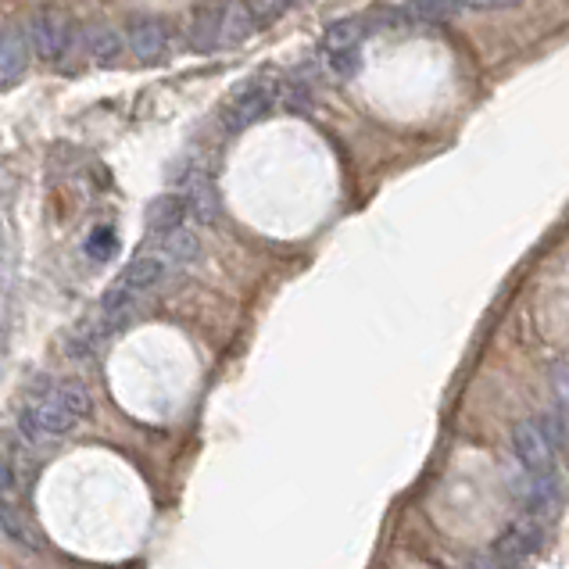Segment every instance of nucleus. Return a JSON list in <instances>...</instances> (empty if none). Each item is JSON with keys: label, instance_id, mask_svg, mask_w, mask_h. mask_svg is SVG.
Instances as JSON below:
<instances>
[{"label": "nucleus", "instance_id": "1", "mask_svg": "<svg viewBox=\"0 0 569 569\" xmlns=\"http://www.w3.org/2000/svg\"><path fill=\"white\" fill-rule=\"evenodd\" d=\"M86 412H90V391L79 380H68L43 398H29V405L18 412V430L26 441H43L68 434Z\"/></svg>", "mask_w": 569, "mask_h": 569}, {"label": "nucleus", "instance_id": "2", "mask_svg": "<svg viewBox=\"0 0 569 569\" xmlns=\"http://www.w3.org/2000/svg\"><path fill=\"white\" fill-rule=\"evenodd\" d=\"M362 36L366 26L358 18H344V22H333L323 36V65L330 68L333 76H355L358 65H362Z\"/></svg>", "mask_w": 569, "mask_h": 569}, {"label": "nucleus", "instance_id": "3", "mask_svg": "<svg viewBox=\"0 0 569 569\" xmlns=\"http://www.w3.org/2000/svg\"><path fill=\"white\" fill-rule=\"evenodd\" d=\"M26 40H29V54H36L47 65H58L72 51V26H68V18L58 15V11H40L26 26Z\"/></svg>", "mask_w": 569, "mask_h": 569}, {"label": "nucleus", "instance_id": "4", "mask_svg": "<svg viewBox=\"0 0 569 569\" xmlns=\"http://www.w3.org/2000/svg\"><path fill=\"white\" fill-rule=\"evenodd\" d=\"M276 104V83L269 79H251V83L222 108V129L226 133H240L251 122H258L262 115H269V108Z\"/></svg>", "mask_w": 569, "mask_h": 569}, {"label": "nucleus", "instance_id": "5", "mask_svg": "<svg viewBox=\"0 0 569 569\" xmlns=\"http://www.w3.org/2000/svg\"><path fill=\"white\" fill-rule=\"evenodd\" d=\"M512 455H516V462L527 469V473H548L555 459V448L548 444V437L541 434V426H537L534 419H527V423H519L516 430H512Z\"/></svg>", "mask_w": 569, "mask_h": 569}, {"label": "nucleus", "instance_id": "6", "mask_svg": "<svg viewBox=\"0 0 569 569\" xmlns=\"http://www.w3.org/2000/svg\"><path fill=\"white\" fill-rule=\"evenodd\" d=\"M126 47L140 61H151V65L154 61H165V54H169V29H165L162 18L136 15V18H129Z\"/></svg>", "mask_w": 569, "mask_h": 569}, {"label": "nucleus", "instance_id": "7", "mask_svg": "<svg viewBox=\"0 0 569 569\" xmlns=\"http://www.w3.org/2000/svg\"><path fill=\"white\" fill-rule=\"evenodd\" d=\"M29 68V40L26 29H0V86H15Z\"/></svg>", "mask_w": 569, "mask_h": 569}, {"label": "nucleus", "instance_id": "8", "mask_svg": "<svg viewBox=\"0 0 569 569\" xmlns=\"http://www.w3.org/2000/svg\"><path fill=\"white\" fill-rule=\"evenodd\" d=\"M165 276H169V269L162 265V258L154 255V251H144V255H136L133 262L126 265V272H122L115 283H122L129 294H136V298H144V294L162 287Z\"/></svg>", "mask_w": 569, "mask_h": 569}, {"label": "nucleus", "instance_id": "9", "mask_svg": "<svg viewBox=\"0 0 569 569\" xmlns=\"http://www.w3.org/2000/svg\"><path fill=\"white\" fill-rule=\"evenodd\" d=\"M154 255L162 258V265L169 272H179V269H190V265L197 262V255H201V244H197V233L187 230V226H179L176 233H169V237H162V244H158V251Z\"/></svg>", "mask_w": 569, "mask_h": 569}, {"label": "nucleus", "instance_id": "10", "mask_svg": "<svg viewBox=\"0 0 569 569\" xmlns=\"http://www.w3.org/2000/svg\"><path fill=\"white\" fill-rule=\"evenodd\" d=\"M183 222H187V201L179 194H162L147 204V230H151L158 240L176 233Z\"/></svg>", "mask_w": 569, "mask_h": 569}, {"label": "nucleus", "instance_id": "11", "mask_svg": "<svg viewBox=\"0 0 569 569\" xmlns=\"http://www.w3.org/2000/svg\"><path fill=\"white\" fill-rule=\"evenodd\" d=\"M187 40L197 54L222 47V8H197L194 22L187 26Z\"/></svg>", "mask_w": 569, "mask_h": 569}, {"label": "nucleus", "instance_id": "12", "mask_svg": "<svg viewBox=\"0 0 569 569\" xmlns=\"http://www.w3.org/2000/svg\"><path fill=\"white\" fill-rule=\"evenodd\" d=\"M179 197L187 201V215H194V219L204 222V226L219 219V190H215V183L208 179V172H204L197 183H190Z\"/></svg>", "mask_w": 569, "mask_h": 569}, {"label": "nucleus", "instance_id": "13", "mask_svg": "<svg viewBox=\"0 0 569 569\" xmlns=\"http://www.w3.org/2000/svg\"><path fill=\"white\" fill-rule=\"evenodd\" d=\"M86 51H90V58H94L97 65L111 68V65H119V58L126 54V40H122L119 29L94 26L86 33Z\"/></svg>", "mask_w": 569, "mask_h": 569}, {"label": "nucleus", "instance_id": "14", "mask_svg": "<svg viewBox=\"0 0 569 569\" xmlns=\"http://www.w3.org/2000/svg\"><path fill=\"white\" fill-rule=\"evenodd\" d=\"M519 494H523V505L530 512H548L559 502V480L552 473H530L519 487Z\"/></svg>", "mask_w": 569, "mask_h": 569}, {"label": "nucleus", "instance_id": "15", "mask_svg": "<svg viewBox=\"0 0 569 569\" xmlns=\"http://www.w3.org/2000/svg\"><path fill=\"white\" fill-rule=\"evenodd\" d=\"M108 337H111V330L108 326L101 323V319H94V323H83L79 326L72 337H68V344H65V351L72 358H79V362H86V358H94L97 351L108 344Z\"/></svg>", "mask_w": 569, "mask_h": 569}, {"label": "nucleus", "instance_id": "16", "mask_svg": "<svg viewBox=\"0 0 569 569\" xmlns=\"http://www.w3.org/2000/svg\"><path fill=\"white\" fill-rule=\"evenodd\" d=\"M255 33V22L247 15L244 4H233V8H222V47L226 43H240Z\"/></svg>", "mask_w": 569, "mask_h": 569}, {"label": "nucleus", "instance_id": "17", "mask_svg": "<svg viewBox=\"0 0 569 569\" xmlns=\"http://www.w3.org/2000/svg\"><path fill=\"white\" fill-rule=\"evenodd\" d=\"M244 8H247V15H251V22H255V29H265L269 22L287 15L290 4H244Z\"/></svg>", "mask_w": 569, "mask_h": 569}, {"label": "nucleus", "instance_id": "18", "mask_svg": "<svg viewBox=\"0 0 569 569\" xmlns=\"http://www.w3.org/2000/svg\"><path fill=\"white\" fill-rule=\"evenodd\" d=\"M111 247H115V237H111V230H101V233H94V237L86 240V251H90L94 258H108Z\"/></svg>", "mask_w": 569, "mask_h": 569}]
</instances>
